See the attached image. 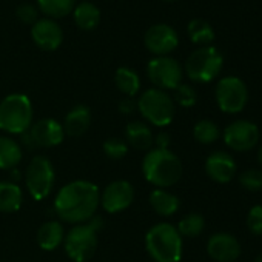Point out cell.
<instances>
[{
  "label": "cell",
  "instance_id": "obj_1",
  "mask_svg": "<svg viewBox=\"0 0 262 262\" xmlns=\"http://www.w3.org/2000/svg\"><path fill=\"white\" fill-rule=\"evenodd\" d=\"M100 205V190L94 182L77 179L63 185L54 198V211L68 224H85Z\"/></svg>",
  "mask_w": 262,
  "mask_h": 262
},
{
  "label": "cell",
  "instance_id": "obj_2",
  "mask_svg": "<svg viewBox=\"0 0 262 262\" xmlns=\"http://www.w3.org/2000/svg\"><path fill=\"white\" fill-rule=\"evenodd\" d=\"M182 162L171 150L151 148L142 161V174L156 188H168L182 178Z\"/></svg>",
  "mask_w": 262,
  "mask_h": 262
},
{
  "label": "cell",
  "instance_id": "obj_3",
  "mask_svg": "<svg viewBox=\"0 0 262 262\" xmlns=\"http://www.w3.org/2000/svg\"><path fill=\"white\" fill-rule=\"evenodd\" d=\"M145 250L156 262H179L184 253V239L176 225L159 222L147 231Z\"/></svg>",
  "mask_w": 262,
  "mask_h": 262
},
{
  "label": "cell",
  "instance_id": "obj_4",
  "mask_svg": "<svg viewBox=\"0 0 262 262\" xmlns=\"http://www.w3.org/2000/svg\"><path fill=\"white\" fill-rule=\"evenodd\" d=\"M103 227V219L99 216H93L85 224H77L71 227L68 233H65L63 248L67 256L73 262H86L90 260L97 248L99 237L97 233Z\"/></svg>",
  "mask_w": 262,
  "mask_h": 262
},
{
  "label": "cell",
  "instance_id": "obj_5",
  "mask_svg": "<svg viewBox=\"0 0 262 262\" xmlns=\"http://www.w3.org/2000/svg\"><path fill=\"white\" fill-rule=\"evenodd\" d=\"M34 110L30 97L22 93L8 94L0 102V129L10 135H24L33 125Z\"/></svg>",
  "mask_w": 262,
  "mask_h": 262
},
{
  "label": "cell",
  "instance_id": "obj_6",
  "mask_svg": "<svg viewBox=\"0 0 262 262\" xmlns=\"http://www.w3.org/2000/svg\"><path fill=\"white\" fill-rule=\"evenodd\" d=\"M138 111L148 123L164 128L173 122L176 116V103L167 91L148 88L138 99Z\"/></svg>",
  "mask_w": 262,
  "mask_h": 262
},
{
  "label": "cell",
  "instance_id": "obj_7",
  "mask_svg": "<svg viewBox=\"0 0 262 262\" xmlns=\"http://www.w3.org/2000/svg\"><path fill=\"white\" fill-rule=\"evenodd\" d=\"M224 65L222 54L214 47H201L194 50L187 62H185V73L190 80L196 83H208L214 80Z\"/></svg>",
  "mask_w": 262,
  "mask_h": 262
},
{
  "label": "cell",
  "instance_id": "obj_8",
  "mask_svg": "<svg viewBox=\"0 0 262 262\" xmlns=\"http://www.w3.org/2000/svg\"><path fill=\"white\" fill-rule=\"evenodd\" d=\"M54 181L56 173L51 161L43 155L34 156L25 171V185L30 196L34 201L47 199L53 191Z\"/></svg>",
  "mask_w": 262,
  "mask_h": 262
},
{
  "label": "cell",
  "instance_id": "obj_9",
  "mask_svg": "<svg viewBox=\"0 0 262 262\" xmlns=\"http://www.w3.org/2000/svg\"><path fill=\"white\" fill-rule=\"evenodd\" d=\"M65 131L59 120L45 117L33 122L30 129L22 135V142L27 148H53L63 142Z\"/></svg>",
  "mask_w": 262,
  "mask_h": 262
},
{
  "label": "cell",
  "instance_id": "obj_10",
  "mask_svg": "<svg viewBox=\"0 0 262 262\" xmlns=\"http://www.w3.org/2000/svg\"><path fill=\"white\" fill-rule=\"evenodd\" d=\"M217 106L222 113L237 114L241 113L248 102V90L242 79L236 76L222 77L214 90Z\"/></svg>",
  "mask_w": 262,
  "mask_h": 262
},
{
  "label": "cell",
  "instance_id": "obj_11",
  "mask_svg": "<svg viewBox=\"0 0 262 262\" xmlns=\"http://www.w3.org/2000/svg\"><path fill=\"white\" fill-rule=\"evenodd\" d=\"M147 74L150 82L155 85V88L168 91L176 90L182 83L184 77V68L181 63L168 56L155 57L147 65Z\"/></svg>",
  "mask_w": 262,
  "mask_h": 262
},
{
  "label": "cell",
  "instance_id": "obj_12",
  "mask_svg": "<svg viewBox=\"0 0 262 262\" xmlns=\"http://www.w3.org/2000/svg\"><path fill=\"white\" fill-rule=\"evenodd\" d=\"M222 138L230 150L237 153H247L257 145L260 131L254 122L239 119L225 126Z\"/></svg>",
  "mask_w": 262,
  "mask_h": 262
},
{
  "label": "cell",
  "instance_id": "obj_13",
  "mask_svg": "<svg viewBox=\"0 0 262 262\" xmlns=\"http://www.w3.org/2000/svg\"><path fill=\"white\" fill-rule=\"evenodd\" d=\"M133 201H135V187L123 179L110 182L100 194V205L110 214L125 211L133 204Z\"/></svg>",
  "mask_w": 262,
  "mask_h": 262
},
{
  "label": "cell",
  "instance_id": "obj_14",
  "mask_svg": "<svg viewBox=\"0 0 262 262\" xmlns=\"http://www.w3.org/2000/svg\"><path fill=\"white\" fill-rule=\"evenodd\" d=\"M144 43L150 53L155 56H168L179 45V36L176 30L167 24H156L150 27L145 33Z\"/></svg>",
  "mask_w": 262,
  "mask_h": 262
},
{
  "label": "cell",
  "instance_id": "obj_15",
  "mask_svg": "<svg viewBox=\"0 0 262 262\" xmlns=\"http://www.w3.org/2000/svg\"><path fill=\"white\" fill-rule=\"evenodd\" d=\"M207 253L216 262H234L239 259L242 248L233 234L214 233L207 242Z\"/></svg>",
  "mask_w": 262,
  "mask_h": 262
},
{
  "label": "cell",
  "instance_id": "obj_16",
  "mask_svg": "<svg viewBox=\"0 0 262 262\" xmlns=\"http://www.w3.org/2000/svg\"><path fill=\"white\" fill-rule=\"evenodd\" d=\"M33 42L43 51H56L63 42V30L53 19H39L31 28Z\"/></svg>",
  "mask_w": 262,
  "mask_h": 262
},
{
  "label": "cell",
  "instance_id": "obj_17",
  "mask_svg": "<svg viewBox=\"0 0 262 262\" xmlns=\"http://www.w3.org/2000/svg\"><path fill=\"white\" fill-rule=\"evenodd\" d=\"M205 173L211 181L217 184H227L236 176L237 165L234 162V158L230 153L219 150V151H213L207 158Z\"/></svg>",
  "mask_w": 262,
  "mask_h": 262
},
{
  "label": "cell",
  "instance_id": "obj_18",
  "mask_svg": "<svg viewBox=\"0 0 262 262\" xmlns=\"http://www.w3.org/2000/svg\"><path fill=\"white\" fill-rule=\"evenodd\" d=\"M125 141L128 147L139 150V151H150L155 147V136L150 125L142 120H131L125 128Z\"/></svg>",
  "mask_w": 262,
  "mask_h": 262
},
{
  "label": "cell",
  "instance_id": "obj_19",
  "mask_svg": "<svg viewBox=\"0 0 262 262\" xmlns=\"http://www.w3.org/2000/svg\"><path fill=\"white\" fill-rule=\"evenodd\" d=\"M91 125V111L86 105H76L73 106L63 120V131L65 135L71 138H82Z\"/></svg>",
  "mask_w": 262,
  "mask_h": 262
},
{
  "label": "cell",
  "instance_id": "obj_20",
  "mask_svg": "<svg viewBox=\"0 0 262 262\" xmlns=\"http://www.w3.org/2000/svg\"><path fill=\"white\" fill-rule=\"evenodd\" d=\"M65 239V230L60 221H47L37 230V244L45 251L57 250Z\"/></svg>",
  "mask_w": 262,
  "mask_h": 262
},
{
  "label": "cell",
  "instance_id": "obj_21",
  "mask_svg": "<svg viewBox=\"0 0 262 262\" xmlns=\"http://www.w3.org/2000/svg\"><path fill=\"white\" fill-rule=\"evenodd\" d=\"M148 201H150V207L153 208V211L162 217H170L176 214L181 207L179 198L165 188H155L150 193Z\"/></svg>",
  "mask_w": 262,
  "mask_h": 262
},
{
  "label": "cell",
  "instance_id": "obj_22",
  "mask_svg": "<svg viewBox=\"0 0 262 262\" xmlns=\"http://www.w3.org/2000/svg\"><path fill=\"white\" fill-rule=\"evenodd\" d=\"M24 204V191L13 181H0V213H16Z\"/></svg>",
  "mask_w": 262,
  "mask_h": 262
},
{
  "label": "cell",
  "instance_id": "obj_23",
  "mask_svg": "<svg viewBox=\"0 0 262 262\" xmlns=\"http://www.w3.org/2000/svg\"><path fill=\"white\" fill-rule=\"evenodd\" d=\"M24 151L17 141L11 136H0V170H14L22 162Z\"/></svg>",
  "mask_w": 262,
  "mask_h": 262
},
{
  "label": "cell",
  "instance_id": "obj_24",
  "mask_svg": "<svg viewBox=\"0 0 262 262\" xmlns=\"http://www.w3.org/2000/svg\"><path fill=\"white\" fill-rule=\"evenodd\" d=\"M114 83L117 90L125 94V97H135L141 90V79L139 74L128 67H120L114 73Z\"/></svg>",
  "mask_w": 262,
  "mask_h": 262
},
{
  "label": "cell",
  "instance_id": "obj_25",
  "mask_svg": "<svg viewBox=\"0 0 262 262\" xmlns=\"http://www.w3.org/2000/svg\"><path fill=\"white\" fill-rule=\"evenodd\" d=\"M73 19H74V24L80 30L91 31L100 22V11L91 2H82L77 7H74V10H73Z\"/></svg>",
  "mask_w": 262,
  "mask_h": 262
},
{
  "label": "cell",
  "instance_id": "obj_26",
  "mask_svg": "<svg viewBox=\"0 0 262 262\" xmlns=\"http://www.w3.org/2000/svg\"><path fill=\"white\" fill-rule=\"evenodd\" d=\"M190 40L196 45H202V47H208L213 40H214V30L213 27L202 20V19H193L188 27H187Z\"/></svg>",
  "mask_w": 262,
  "mask_h": 262
},
{
  "label": "cell",
  "instance_id": "obj_27",
  "mask_svg": "<svg viewBox=\"0 0 262 262\" xmlns=\"http://www.w3.org/2000/svg\"><path fill=\"white\" fill-rule=\"evenodd\" d=\"M76 0H37L39 10L48 19H62L73 13Z\"/></svg>",
  "mask_w": 262,
  "mask_h": 262
},
{
  "label": "cell",
  "instance_id": "obj_28",
  "mask_svg": "<svg viewBox=\"0 0 262 262\" xmlns=\"http://www.w3.org/2000/svg\"><path fill=\"white\" fill-rule=\"evenodd\" d=\"M179 234L184 237H188V239H193V237H198L204 233L205 230V219L202 214L199 213H188L187 216H184L178 225H176Z\"/></svg>",
  "mask_w": 262,
  "mask_h": 262
},
{
  "label": "cell",
  "instance_id": "obj_29",
  "mask_svg": "<svg viewBox=\"0 0 262 262\" xmlns=\"http://www.w3.org/2000/svg\"><path fill=\"white\" fill-rule=\"evenodd\" d=\"M219 136H221L219 126L210 119H202L196 122V125L193 126V138L202 145L214 144L219 139Z\"/></svg>",
  "mask_w": 262,
  "mask_h": 262
},
{
  "label": "cell",
  "instance_id": "obj_30",
  "mask_svg": "<svg viewBox=\"0 0 262 262\" xmlns=\"http://www.w3.org/2000/svg\"><path fill=\"white\" fill-rule=\"evenodd\" d=\"M102 148H103L105 156L108 159H111V161H120V159H123L128 155V150H129L126 141L125 139H120V138H108L103 142Z\"/></svg>",
  "mask_w": 262,
  "mask_h": 262
},
{
  "label": "cell",
  "instance_id": "obj_31",
  "mask_svg": "<svg viewBox=\"0 0 262 262\" xmlns=\"http://www.w3.org/2000/svg\"><path fill=\"white\" fill-rule=\"evenodd\" d=\"M239 184L244 190L251 193L262 191V170L257 168H248L239 174Z\"/></svg>",
  "mask_w": 262,
  "mask_h": 262
},
{
  "label": "cell",
  "instance_id": "obj_32",
  "mask_svg": "<svg viewBox=\"0 0 262 262\" xmlns=\"http://www.w3.org/2000/svg\"><path fill=\"white\" fill-rule=\"evenodd\" d=\"M174 103H178L182 108H191L196 105L198 102V93L191 85L187 83H181L176 90H174V96H173Z\"/></svg>",
  "mask_w": 262,
  "mask_h": 262
},
{
  "label": "cell",
  "instance_id": "obj_33",
  "mask_svg": "<svg viewBox=\"0 0 262 262\" xmlns=\"http://www.w3.org/2000/svg\"><path fill=\"white\" fill-rule=\"evenodd\" d=\"M247 227L251 234L262 236V204L253 205L247 214Z\"/></svg>",
  "mask_w": 262,
  "mask_h": 262
},
{
  "label": "cell",
  "instance_id": "obj_34",
  "mask_svg": "<svg viewBox=\"0 0 262 262\" xmlns=\"http://www.w3.org/2000/svg\"><path fill=\"white\" fill-rule=\"evenodd\" d=\"M16 16L25 25H34L39 20V11L31 4H22V5H19L17 10H16Z\"/></svg>",
  "mask_w": 262,
  "mask_h": 262
},
{
  "label": "cell",
  "instance_id": "obj_35",
  "mask_svg": "<svg viewBox=\"0 0 262 262\" xmlns=\"http://www.w3.org/2000/svg\"><path fill=\"white\" fill-rule=\"evenodd\" d=\"M138 110V100L135 97H123L119 102V111L122 114H133Z\"/></svg>",
  "mask_w": 262,
  "mask_h": 262
},
{
  "label": "cell",
  "instance_id": "obj_36",
  "mask_svg": "<svg viewBox=\"0 0 262 262\" xmlns=\"http://www.w3.org/2000/svg\"><path fill=\"white\" fill-rule=\"evenodd\" d=\"M171 145V136L167 131H161L159 135L155 136V147L153 148H161V150H170Z\"/></svg>",
  "mask_w": 262,
  "mask_h": 262
},
{
  "label": "cell",
  "instance_id": "obj_37",
  "mask_svg": "<svg viewBox=\"0 0 262 262\" xmlns=\"http://www.w3.org/2000/svg\"><path fill=\"white\" fill-rule=\"evenodd\" d=\"M257 162H259V165H260V168H262V145H260V148H259V151H257Z\"/></svg>",
  "mask_w": 262,
  "mask_h": 262
},
{
  "label": "cell",
  "instance_id": "obj_38",
  "mask_svg": "<svg viewBox=\"0 0 262 262\" xmlns=\"http://www.w3.org/2000/svg\"><path fill=\"white\" fill-rule=\"evenodd\" d=\"M254 262H262V253H259V254L256 256V259H254Z\"/></svg>",
  "mask_w": 262,
  "mask_h": 262
},
{
  "label": "cell",
  "instance_id": "obj_39",
  "mask_svg": "<svg viewBox=\"0 0 262 262\" xmlns=\"http://www.w3.org/2000/svg\"><path fill=\"white\" fill-rule=\"evenodd\" d=\"M164 2H176V0H164Z\"/></svg>",
  "mask_w": 262,
  "mask_h": 262
}]
</instances>
